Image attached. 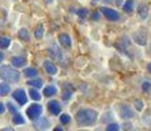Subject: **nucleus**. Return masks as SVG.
Listing matches in <instances>:
<instances>
[{"instance_id": "nucleus-1", "label": "nucleus", "mask_w": 151, "mask_h": 131, "mask_svg": "<svg viewBox=\"0 0 151 131\" xmlns=\"http://www.w3.org/2000/svg\"><path fill=\"white\" fill-rule=\"evenodd\" d=\"M97 119V113L92 109H84L79 110L76 113V122L80 126H91L96 122Z\"/></svg>"}, {"instance_id": "nucleus-2", "label": "nucleus", "mask_w": 151, "mask_h": 131, "mask_svg": "<svg viewBox=\"0 0 151 131\" xmlns=\"http://www.w3.org/2000/svg\"><path fill=\"white\" fill-rule=\"evenodd\" d=\"M0 77L9 83H17L20 80V72L11 66H3L0 68Z\"/></svg>"}, {"instance_id": "nucleus-3", "label": "nucleus", "mask_w": 151, "mask_h": 131, "mask_svg": "<svg viewBox=\"0 0 151 131\" xmlns=\"http://www.w3.org/2000/svg\"><path fill=\"white\" fill-rule=\"evenodd\" d=\"M41 113H42V106H41V105H38V104H33L32 106H29L28 110H27L28 118L32 119V121H34V119L40 118Z\"/></svg>"}, {"instance_id": "nucleus-4", "label": "nucleus", "mask_w": 151, "mask_h": 131, "mask_svg": "<svg viewBox=\"0 0 151 131\" xmlns=\"http://www.w3.org/2000/svg\"><path fill=\"white\" fill-rule=\"evenodd\" d=\"M100 11H101V13L105 14V17L108 20H110V21H118V20H120V14H118L117 11H113L106 7H101Z\"/></svg>"}, {"instance_id": "nucleus-5", "label": "nucleus", "mask_w": 151, "mask_h": 131, "mask_svg": "<svg viewBox=\"0 0 151 131\" xmlns=\"http://www.w3.org/2000/svg\"><path fill=\"white\" fill-rule=\"evenodd\" d=\"M13 98L17 101L20 105H25L28 101V97H27V93H25L24 89H16V91L13 92Z\"/></svg>"}, {"instance_id": "nucleus-6", "label": "nucleus", "mask_w": 151, "mask_h": 131, "mask_svg": "<svg viewBox=\"0 0 151 131\" xmlns=\"http://www.w3.org/2000/svg\"><path fill=\"white\" fill-rule=\"evenodd\" d=\"M47 109H49V112L51 113V114H54V115H58L60 113V110H62V107H60V105L58 101H49V104H47Z\"/></svg>"}, {"instance_id": "nucleus-7", "label": "nucleus", "mask_w": 151, "mask_h": 131, "mask_svg": "<svg viewBox=\"0 0 151 131\" xmlns=\"http://www.w3.org/2000/svg\"><path fill=\"white\" fill-rule=\"evenodd\" d=\"M133 117H134V113H133V110L130 109L129 105H122V107H121V118L130 119Z\"/></svg>"}, {"instance_id": "nucleus-8", "label": "nucleus", "mask_w": 151, "mask_h": 131, "mask_svg": "<svg viewBox=\"0 0 151 131\" xmlns=\"http://www.w3.org/2000/svg\"><path fill=\"white\" fill-rule=\"evenodd\" d=\"M133 39L135 41V42L138 43V45H141V46H145L147 43V37H146V34L143 36V33L142 31H137V33L133 36Z\"/></svg>"}, {"instance_id": "nucleus-9", "label": "nucleus", "mask_w": 151, "mask_h": 131, "mask_svg": "<svg viewBox=\"0 0 151 131\" xmlns=\"http://www.w3.org/2000/svg\"><path fill=\"white\" fill-rule=\"evenodd\" d=\"M43 68L49 75H55L57 74V67L54 66V63H51L50 60H45L43 62Z\"/></svg>"}, {"instance_id": "nucleus-10", "label": "nucleus", "mask_w": 151, "mask_h": 131, "mask_svg": "<svg viewBox=\"0 0 151 131\" xmlns=\"http://www.w3.org/2000/svg\"><path fill=\"white\" fill-rule=\"evenodd\" d=\"M59 43L66 49H70L71 45H72L71 38H70V36H67V34H60L59 36Z\"/></svg>"}, {"instance_id": "nucleus-11", "label": "nucleus", "mask_w": 151, "mask_h": 131, "mask_svg": "<svg viewBox=\"0 0 151 131\" xmlns=\"http://www.w3.org/2000/svg\"><path fill=\"white\" fill-rule=\"evenodd\" d=\"M11 63H12V66L13 67H24L25 66V63H27V60H25V58H22V57H13L12 59H11Z\"/></svg>"}, {"instance_id": "nucleus-12", "label": "nucleus", "mask_w": 151, "mask_h": 131, "mask_svg": "<svg viewBox=\"0 0 151 131\" xmlns=\"http://www.w3.org/2000/svg\"><path fill=\"white\" fill-rule=\"evenodd\" d=\"M138 13H139L141 19H147V16H149V7H147L146 4H139Z\"/></svg>"}, {"instance_id": "nucleus-13", "label": "nucleus", "mask_w": 151, "mask_h": 131, "mask_svg": "<svg viewBox=\"0 0 151 131\" xmlns=\"http://www.w3.org/2000/svg\"><path fill=\"white\" fill-rule=\"evenodd\" d=\"M43 94H45L46 97H51V96H55V94H57V88H55L54 85L45 87V89H43Z\"/></svg>"}, {"instance_id": "nucleus-14", "label": "nucleus", "mask_w": 151, "mask_h": 131, "mask_svg": "<svg viewBox=\"0 0 151 131\" xmlns=\"http://www.w3.org/2000/svg\"><path fill=\"white\" fill-rule=\"evenodd\" d=\"M28 84L30 87H34V88H41L42 84H43V81L41 80V79H32V80L28 81Z\"/></svg>"}, {"instance_id": "nucleus-15", "label": "nucleus", "mask_w": 151, "mask_h": 131, "mask_svg": "<svg viewBox=\"0 0 151 131\" xmlns=\"http://www.w3.org/2000/svg\"><path fill=\"white\" fill-rule=\"evenodd\" d=\"M9 92H11V87L8 84L5 83L0 84V96H7Z\"/></svg>"}, {"instance_id": "nucleus-16", "label": "nucleus", "mask_w": 151, "mask_h": 131, "mask_svg": "<svg viewBox=\"0 0 151 131\" xmlns=\"http://www.w3.org/2000/svg\"><path fill=\"white\" fill-rule=\"evenodd\" d=\"M24 74H25V76H28V77H36L37 76V74H38V71H37L36 68H25L24 69Z\"/></svg>"}, {"instance_id": "nucleus-17", "label": "nucleus", "mask_w": 151, "mask_h": 131, "mask_svg": "<svg viewBox=\"0 0 151 131\" xmlns=\"http://www.w3.org/2000/svg\"><path fill=\"white\" fill-rule=\"evenodd\" d=\"M11 45V39L8 37H1L0 38V49H7Z\"/></svg>"}, {"instance_id": "nucleus-18", "label": "nucleus", "mask_w": 151, "mask_h": 131, "mask_svg": "<svg viewBox=\"0 0 151 131\" xmlns=\"http://www.w3.org/2000/svg\"><path fill=\"white\" fill-rule=\"evenodd\" d=\"M19 37L21 39H24V41H28L29 39V31H28V29H25V28L20 29V30H19Z\"/></svg>"}, {"instance_id": "nucleus-19", "label": "nucleus", "mask_w": 151, "mask_h": 131, "mask_svg": "<svg viewBox=\"0 0 151 131\" xmlns=\"http://www.w3.org/2000/svg\"><path fill=\"white\" fill-rule=\"evenodd\" d=\"M47 126H49V122L46 119H41V121H38L36 123V127L38 130H45V129H47Z\"/></svg>"}, {"instance_id": "nucleus-20", "label": "nucleus", "mask_w": 151, "mask_h": 131, "mask_svg": "<svg viewBox=\"0 0 151 131\" xmlns=\"http://www.w3.org/2000/svg\"><path fill=\"white\" fill-rule=\"evenodd\" d=\"M133 5H134V1H133V0H126L124 4V11L125 12H132Z\"/></svg>"}, {"instance_id": "nucleus-21", "label": "nucleus", "mask_w": 151, "mask_h": 131, "mask_svg": "<svg viewBox=\"0 0 151 131\" xmlns=\"http://www.w3.org/2000/svg\"><path fill=\"white\" fill-rule=\"evenodd\" d=\"M13 123L14 125H24L25 123V119L22 118L21 114H14L13 115Z\"/></svg>"}, {"instance_id": "nucleus-22", "label": "nucleus", "mask_w": 151, "mask_h": 131, "mask_svg": "<svg viewBox=\"0 0 151 131\" xmlns=\"http://www.w3.org/2000/svg\"><path fill=\"white\" fill-rule=\"evenodd\" d=\"M29 94H30V97L33 98L34 101H40V100H41V94H40V92L37 91V89H30Z\"/></svg>"}, {"instance_id": "nucleus-23", "label": "nucleus", "mask_w": 151, "mask_h": 131, "mask_svg": "<svg viewBox=\"0 0 151 131\" xmlns=\"http://www.w3.org/2000/svg\"><path fill=\"white\" fill-rule=\"evenodd\" d=\"M34 36H36L37 39H41L42 36H43V26L42 25H38L36 29V31H34Z\"/></svg>"}, {"instance_id": "nucleus-24", "label": "nucleus", "mask_w": 151, "mask_h": 131, "mask_svg": "<svg viewBox=\"0 0 151 131\" xmlns=\"http://www.w3.org/2000/svg\"><path fill=\"white\" fill-rule=\"evenodd\" d=\"M105 131H120V126H118L117 123H109L108 126H106Z\"/></svg>"}, {"instance_id": "nucleus-25", "label": "nucleus", "mask_w": 151, "mask_h": 131, "mask_svg": "<svg viewBox=\"0 0 151 131\" xmlns=\"http://www.w3.org/2000/svg\"><path fill=\"white\" fill-rule=\"evenodd\" d=\"M70 121H71V118H70L68 114H62V115H60V122H62L63 125L70 123Z\"/></svg>"}, {"instance_id": "nucleus-26", "label": "nucleus", "mask_w": 151, "mask_h": 131, "mask_svg": "<svg viewBox=\"0 0 151 131\" xmlns=\"http://www.w3.org/2000/svg\"><path fill=\"white\" fill-rule=\"evenodd\" d=\"M135 109H137L138 110V112H141V110L142 109H143V101H142V100H135Z\"/></svg>"}, {"instance_id": "nucleus-27", "label": "nucleus", "mask_w": 151, "mask_h": 131, "mask_svg": "<svg viewBox=\"0 0 151 131\" xmlns=\"http://www.w3.org/2000/svg\"><path fill=\"white\" fill-rule=\"evenodd\" d=\"M142 89H143L145 92L149 91V89H151V83H150V81H143V83H142Z\"/></svg>"}, {"instance_id": "nucleus-28", "label": "nucleus", "mask_w": 151, "mask_h": 131, "mask_svg": "<svg viewBox=\"0 0 151 131\" xmlns=\"http://www.w3.org/2000/svg\"><path fill=\"white\" fill-rule=\"evenodd\" d=\"M87 13H88V12H87L86 8H80L79 12H78V14H79V17H82V19H84V17L87 16Z\"/></svg>"}, {"instance_id": "nucleus-29", "label": "nucleus", "mask_w": 151, "mask_h": 131, "mask_svg": "<svg viewBox=\"0 0 151 131\" xmlns=\"http://www.w3.org/2000/svg\"><path fill=\"white\" fill-rule=\"evenodd\" d=\"M71 96L72 94H71V92H70V91H65V92H63V94H62V98H63V100H68Z\"/></svg>"}, {"instance_id": "nucleus-30", "label": "nucleus", "mask_w": 151, "mask_h": 131, "mask_svg": "<svg viewBox=\"0 0 151 131\" xmlns=\"http://www.w3.org/2000/svg\"><path fill=\"white\" fill-rule=\"evenodd\" d=\"M7 105H8V109H9V112H11V113H16V112H17V109L13 106V104H12V102H8Z\"/></svg>"}, {"instance_id": "nucleus-31", "label": "nucleus", "mask_w": 151, "mask_h": 131, "mask_svg": "<svg viewBox=\"0 0 151 131\" xmlns=\"http://www.w3.org/2000/svg\"><path fill=\"white\" fill-rule=\"evenodd\" d=\"M4 112H5V106H4V104L0 102V114H3Z\"/></svg>"}, {"instance_id": "nucleus-32", "label": "nucleus", "mask_w": 151, "mask_h": 131, "mask_svg": "<svg viewBox=\"0 0 151 131\" xmlns=\"http://www.w3.org/2000/svg\"><path fill=\"white\" fill-rule=\"evenodd\" d=\"M1 131H14L13 129H11V127H5V129H3Z\"/></svg>"}, {"instance_id": "nucleus-33", "label": "nucleus", "mask_w": 151, "mask_h": 131, "mask_svg": "<svg viewBox=\"0 0 151 131\" xmlns=\"http://www.w3.org/2000/svg\"><path fill=\"white\" fill-rule=\"evenodd\" d=\"M3 58H4V55H3V52H1V51H0V63H1Z\"/></svg>"}, {"instance_id": "nucleus-34", "label": "nucleus", "mask_w": 151, "mask_h": 131, "mask_svg": "<svg viewBox=\"0 0 151 131\" xmlns=\"http://www.w3.org/2000/svg\"><path fill=\"white\" fill-rule=\"evenodd\" d=\"M92 17H93L95 20H97V19H99V14H97V13H93V16H92Z\"/></svg>"}, {"instance_id": "nucleus-35", "label": "nucleus", "mask_w": 151, "mask_h": 131, "mask_svg": "<svg viewBox=\"0 0 151 131\" xmlns=\"http://www.w3.org/2000/svg\"><path fill=\"white\" fill-rule=\"evenodd\" d=\"M54 131H63V130L60 129V127H55V129H54Z\"/></svg>"}, {"instance_id": "nucleus-36", "label": "nucleus", "mask_w": 151, "mask_h": 131, "mask_svg": "<svg viewBox=\"0 0 151 131\" xmlns=\"http://www.w3.org/2000/svg\"><path fill=\"white\" fill-rule=\"evenodd\" d=\"M147 69H149V72H151V63H149V66H147Z\"/></svg>"}, {"instance_id": "nucleus-37", "label": "nucleus", "mask_w": 151, "mask_h": 131, "mask_svg": "<svg viewBox=\"0 0 151 131\" xmlns=\"http://www.w3.org/2000/svg\"><path fill=\"white\" fill-rule=\"evenodd\" d=\"M117 5H121V0H117Z\"/></svg>"}]
</instances>
